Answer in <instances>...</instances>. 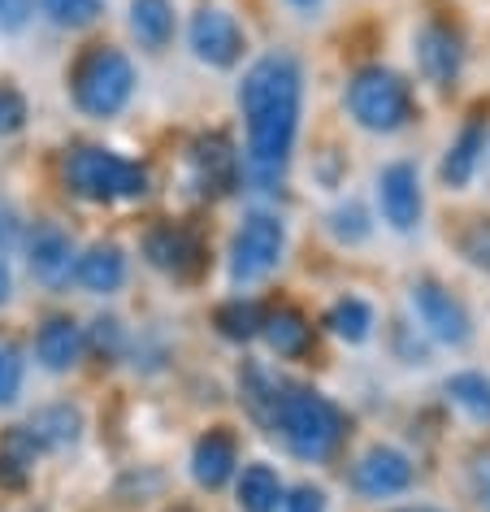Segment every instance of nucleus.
Instances as JSON below:
<instances>
[{
    "instance_id": "obj_6",
    "label": "nucleus",
    "mask_w": 490,
    "mask_h": 512,
    "mask_svg": "<svg viewBox=\"0 0 490 512\" xmlns=\"http://www.w3.org/2000/svg\"><path fill=\"white\" fill-rule=\"evenodd\" d=\"M282 248H287V230H282L278 217H269V213L243 217V226L230 239V278L235 283L265 278L282 261Z\"/></svg>"
},
{
    "instance_id": "obj_33",
    "label": "nucleus",
    "mask_w": 490,
    "mask_h": 512,
    "mask_svg": "<svg viewBox=\"0 0 490 512\" xmlns=\"http://www.w3.org/2000/svg\"><path fill=\"white\" fill-rule=\"evenodd\" d=\"M18 391H22V356H18V348L0 343V408L14 404Z\"/></svg>"
},
{
    "instance_id": "obj_21",
    "label": "nucleus",
    "mask_w": 490,
    "mask_h": 512,
    "mask_svg": "<svg viewBox=\"0 0 490 512\" xmlns=\"http://www.w3.org/2000/svg\"><path fill=\"white\" fill-rule=\"evenodd\" d=\"M35 460H40V443L31 439L27 426L0 430V486L5 491H22L31 482Z\"/></svg>"
},
{
    "instance_id": "obj_2",
    "label": "nucleus",
    "mask_w": 490,
    "mask_h": 512,
    "mask_svg": "<svg viewBox=\"0 0 490 512\" xmlns=\"http://www.w3.org/2000/svg\"><path fill=\"white\" fill-rule=\"evenodd\" d=\"M269 430L282 434L287 452L308 465H321L339 452L343 434H347V417L339 413V404L326 400L313 387H278V404H274V421Z\"/></svg>"
},
{
    "instance_id": "obj_31",
    "label": "nucleus",
    "mask_w": 490,
    "mask_h": 512,
    "mask_svg": "<svg viewBox=\"0 0 490 512\" xmlns=\"http://www.w3.org/2000/svg\"><path fill=\"white\" fill-rule=\"evenodd\" d=\"M83 343L100 356V361H118L122 348H126V330H122L118 317H96V322L87 326V339Z\"/></svg>"
},
{
    "instance_id": "obj_14",
    "label": "nucleus",
    "mask_w": 490,
    "mask_h": 512,
    "mask_svg": "<svg viewBox=\"0 0 490 512\" xmlns=\"http://www.w3.org/2000/svg\"><path fill=\"white\" fill-rule=\"evenodd\" d=\"M27 265L44 287H61L74 274V243L61 226L40 222L27 235Z\"/></svg>"
},
{
    "instance_id": "obj_34",
    "label": "nucleus",
    "mask_w": 490,
    "mask_h": 512,
    "mask_svg": "<svg viewBox=\"0 0 490 512\" xmlns=\"http://www.w3.org/2000/svg\"><path fill=\"white\" fill-rule=\"evenodd\" d=\"M469 491H473L477 504L490 512V443L477 447V452L469 456Z\"/></svg>"
},
{
    "instance_id": "obj_8",
    "label": "nucleus",
    "mask_w": 490,
    "mask_h": 512,
    "mask_svg": "<svg viewBox=\"0 0 490 512\" xmlns=\"http://www.w3.org/2000/svg\"><path fill=\"white\" fill-rule=\"evenodd\" d=\"M412 309H417L425 330H430L434 339L451 343V348H464V343L473 339V317H469V309H464V304L451 296L443 283H434V278H421V283L412 287Z\"/></svg>"
},
{
    "instance_id": "obj_23",
    "label": "nucleus",
    "mask_w": 490,
    "mask_h": 512,
    "mask_svg": "<svg viewBox=\"0 0 490 512\" xmlns=\"http://www.w3.org/2000/svg\"><path fill=\"white\" fill-rule=\"evenodd\" d=\"M239 508L243 512H278V499H282V482L269 465H248L239 473Z\"/></svg>"
},
{
    "instance_id": "obj_13",
    "label": "nucleus",
    "mask_w": 490,
    "mask_h": 512,
    "mask_svg": "<svg viewBox=\"0 0 490 512\" xmlns=\"http://www.w3.org/2000/svg\"><path fill=\"white\" fill-rule=\"evenodd\" d=\"M378 200H382V217L395 230H412V226H417L421 222V178H417V165H408V161L386 165L382 178H378Z\"/></svg>"
},
{
    "instance_id": "obj_9",
    "label": "nucleus",
    "mask_w": 490,
    "mask_h": 512,
    "mask_svg": "<svg viewBox=\"0 0 490 512\" xmlns=\"http://www.w3.org/2000/svg\"><path fill=\"white\" fill-rule=\"evenodd\" d=\"M412 478H417V469H412V460L399 452V447H369L365 456L352 465V491L360 499H391V495H404Z\"/></svg>"
},
{
    "instance_id": "obj_16",
    "label": "nucleus",
    "mask_w": 490,
    "mask_h": 512,
    "mask_svg": "<svg viewBox=\"0 0 490 512\" xmlns=\"http://www.w3.org/2000/svg\"><path fill=\"white\" fill-rule=\"evenodd\" d=\"M79 356H83V330L74 317L53 313L35 330V361H40L48 374H66V369L79 365Z\"/></svg>"
},
{
    "instance_id": "obj_41",
    "label": "nucleus",
    "mask_w": 490,
    "mask_h": 512,
    "mask_svg": "<svg viewBox=\"0 0 490 512\" xmlns=\"http://www.w3.org/2000/svg\"><path fill=\"white\" fill-rule=\"evenodd\" d=\"M399 512H438V508H399Z\"/></svg>"
},
{
    "instance_id": "obj_10",
    "label": "nucleus",
    "mask_w": 490,
    "mask_h": 512,
    "mask_svg": "<svg viewBox=\"0 0 490 512\" xmlns=\"http://www.w3.org/2000/svg\"><path fill=\"white\" fill-rule=\"evenodd\" d=\"M417 66L434 87H451L464 66V40L451 22H425L417 31Z\"/></svg>"
},
{
    "instance_id": "obj_7",
    "label": "nucleus",
    "mask_w": 490,
    "mask_h": 512,
    "mask_svg": "<svg viewBox=\"0 0 490 512\" xmlns=\"http://www.w3.org/2000/svg\"><path fill=\"white\" fill-rule=\"evenodd\" d=\"M144 256L161 274L174 278H200L204 274V239L183 222H161L144 235Z\"/></svg>"
},
{
    "instance_id": "obj_4",
    "label": "nucleus",
    "mask_w": 490,
    "mask_h": 512,
    "mask_svg": "<svg viewBox=\"0 0 490 512\" xmlns=\"http://www.w3.org/2000/svg\"><path fill=\"white\" fill-rule=\"evenodd\" d=\"M61 178L79 200L113 204V200H144L148 196V170L139 161H126L109 148L79 144L61 161Z\"/></svg>"
},
{
    "instance_id": "obj_5",
    "label": "nucleus",
    "mask_w": 490,
    "mask_h": 512,
    "mask_svg": "<svg viewBox=\"0 0 490 512\" xmlns=\"http://www.w3.org/2000/svg\"><path fill=\"white\" fill-rule=\"evenodd\" d=\"M347 113L356 118V126L378 135L404 131V126L417 118V100H412V87L399 79L395 70L386 66H365L347 83Z\"/></svg>"
},
{
    "instance_id": "obj_12",
    "label": "nucleus",
    "mask_w": 490,
    "mask_h": 512,
    "mask_svg": "<svg viewBox=\"0 0 490 512\" xmlns=\"http://www.w3.org/2000/svg\"><path fill=\"white\" fill-rule=\"evenodd\" d=\"M191 170H196L200 187L209 196H226L230 187H239V152L230 144L226 131H209L191 144Z\"/></svg>"
},
{
    "instance_id": "obj_18",
    "label": "nucleus",
    "mask_w": 490,
    "mask_h": 512,
    "mask_svg": "<svg viewBox=\"0 0 490 512\" xmlns=\"http://www.w3.org/2000/svg\"><path fill=\"white\" fill-rule=\"evenodd\" d=\"M74 283L92 296H113L126 283V252L118 243H96L74 261Z\"/></svg>"
},
{
    "instance_id": "obj_32",
    "label": "nucleus",
    "mask_w": 490,
    "mask_h": 512,
    "mask_svg": "<svg viewBox=\"0 0 490 512\" xmlns=\"http://www.w3.org/2000/svg\"><path fill=\"white\" fill-rule=\"evenodd\" d=\"M27 118H31L27 96L14 83H0V135H18L27 126Z\"/></svg>"
},
{
    "instance_id": "obj_11",
    "label": "nucleus",
    "mask_w": 490,
    "mask_h": 512,
    "mask_svg": "<svg viewBox=\"0 0 490 512\" xmlns=\"http://www.w3.org/2000/svg\"><path fill=\"white\" fill-rule=\"evenodd\" d=\"M191 48H196V57L209 61L213 70H230L243 57V31L222 9H200V14L191 18Z\"/></svg>"
},
{
    "instance_id": "obj_1",
    "label": "nucleus",
    "mask_w": 490,
    "mask_h": 512,
    "mask_svg": "<svg viewBox=\"0 0 490 512\" xmlns=\"http://www.w3.org/2000/svg\"><path fill=\"white\" fill-rule=\"evenodd\" d=\"M304 79L295 57L269 53L252 61L239 83V109L248 122V178L256 187H274L291 161L295 131H300Z\"/></svg>"
},
{
    "instance_id": "obj_36",
    "label": "nucleus",
    "mask_w": 490,
    "mask_h": 512,
    "mask_svg": "<svg viewBox=\"0 0 490 512\" xmlns=\"http://www.w3.org/2000/svg\"><path fill=\"white\" fill-rule=\"evenodd\" d=\"M282 508L287 512H326V495H321L317 486H295V491L282 499Z\"/></svg>"
},
{
    "instance_id": "obj_3",
    "label": "nucleus",
    "mask_w": 490,
    "mask_h": 512,
    "mask_svg": "<svg viewBox=\"0 0 490 512\" xmlns=\"http://www.w3.org/2000/svg\"><path fill=\"white\" fill-rule=\"evenodd\" d=\"M70 96L87 118H96V122L118 118L135 96L131 57L113 44H87L70 66Z\"/></svg>"
},
{
    "instance_id": "obj_15",
    "label": "nucleus",
    "mask_w": 490,
    "mask_h": 512,
    "mask_svg": "<svg viewBox=\"0 0 490 512\" xmlns=\"http://www.w3.org/2000/svg\"><path fill=\"white\" fill-rule=\"evenodd\" d=\"M239 465V443L226 426H213L209 434L196 439V452H191V478H196L204 491H222V486L235 478Z\"/></svg>"
},
{
    "instance_id": "obj_40",
    "label": "nucleus",
    "mask_w": 490,
    "mask_h": 512,
    "mask_svg": "<svg viewBox=\"0 0 490 512\" xmlns=\"http://www.w3.org/2000/svg\"><path fill=\"white\" fill-rule=\"evenodd\" d=\"M170 512H196V508H187V504H174Z\"/></svg>"
},
{
    "instance_id": "obj_27",
    "label": "nucleus",
    "mask_w": 490,
    "mask_h": 512,
    "mask_svg": "<svg viewBox=\"0 0 490 512\" xmlns=\"http://www.w3.org/2000/svg\"><path fill=\"white\" fill-rule=\"evenodd\" d=\"M40 9L53 27H66V31L96 27L105 18V0H40Z\"/></svg>"
},
{
    "instance_id": "obj_37",
    "label": "nucleus",
    "mask_w": 490,
    "mask_h": 512,
    "mask_svg": "<svg viewBox=\"0 0 490 512\" xmlns=\"http://www.w3.org/2000/svg\"><path fill=\"white\" fill-rule=\"evenodd\" d=\"M395 348H399V356H404V361H425V343L421 339H412V326H404V322H395Z\"/></svg>"
},
{
    "instance_id": "obj_25",
    "label": "nucleus",
    "mask_w": 490,
    "mask_h": 512,
    "mask_svg": "<svg viewBox=\"0 0 490 512\" xmlns=\"http://www.w3.org/2000/svg\"><path fill=\"white\" fill-rule=\"evenodd\" d=\"M261 317H265L261 304H252V300H226L222 309L213 313V326L222 330L230 343H248V339L261 335Z\"/></svg>"
},
{
    "instance_id": "obj_19",
    "label": "nucleus",
    "mask_w": 490,
    "mask_h": 512,
    "mask_svg": "<svg viewBox=\"0 0 490 512\" xmlns=\"http://www.w3.org/2000/svg\"><path fill=\"white\" fill-rule=\"evenodd\" d=\"M482 152H486V113L477 109L469 122H464V131L456 135V144L447 148L443 157V183L447 187H469V178L477 174V165H482Z\"/></svg>"
},
{
    "instance_id": "obj_35",
    "label": "nucleus",
    "mask_w": 490,
    "mask_h": 512,
    "mask_svg": "<svg viewBox=\"0 0 490 512\" xmlns=\"http://www.w3.org/2000/svg\"><path fill=\"white\" fill-rule=\"evenodd\" d=\"M35 14V0H0V31H22Z\"/></svg>"
},
{
    "instance_id": "obj_28",
    "label": "nucleus",
    "mask_w": 490,
    "mask_h": 512,
    "mask_svg": "<svg viewBox=\"0 0 490 512\" xmlns=\"http://www.w3.org/2000/svg\"><path fill=\"white\" fill-rule=\"evenodd\" d=\"M447 395L473 421H490V378L486 374H456V378H447Z\"/></svg>"
},
{
    "instance_id": "obj_30",
    "label": "nucleus",
    "mask_w": 490,
    "mask_h": 512,
    "mask_svg": "<svg viewBox=\"0 0 490 512\" xmlns=\"http://www.w3.org/2000/svg\"><path fill=\"white\" fill-rule=\"evenodd\" d=\"M326 226H330V235L339 239V243H347V248H356V243H365L369 239V213L360 209V204L352 200V204H339L330 217H326Z\"/></svg>"
},
{
    "instance_id": "obj_39",
    "label": "nucleus",
    "mask_w": 490,
    "mask_h": 512,
    "mask_svg": "<svg viewBox=\"0 0 490 512\" xmlns=\"http://www.w3.org/2000/svg\"><path fill=\"white\" fill-rule=\"evenodd\" d=\"M291 5H295V9H304V14H308V9H317L321 0H291Z\"/></svg>"
},
{
    "instance_id": "obj_17",
    "label": "nucleus",
    "mask_w": 490,
    "mask_h": 512,
    "mask_svg": "<svg viewBox=\"0 0 490 512\" xmlns=\"http://www.w3.org/2000/svg\"><path fill=\"white\" fill-rule=\"evenodd\" d=\"M261 335H265L269 348L278 356H287V361H300V356L313 352V326H308V317L295 309V304H274V309H265Z\"/></svg>"
},
{
    "instance_id": "obj_22",
    "label": "nucleus",
    "mask_w": 490,
    "mask_h": 512,
    "mask_svg": "<svg viewBox=\"0 0 490 512\" xmlns=\"http://www.w3.org/2000/svg\"><path fill=\"white\" fill-rule=\"evenodd\" d=\"M131 31L144 48L161 53L174 40V5L170 0H131Z\"/></svg>"
},
{
    "instance_id": "obj_26",
    "label": "nucleus",
    "mask_w": 490,
    "mask_h": 512,
    "mask_svg": "<svg viewBox=\"0 0 490 512\" xmlns=\"http://www.w3.org/2000/svg\"><path fill=\"white\" fill-rule=\"evenodd\" d=\"M326 326H330L339 339H347V343H365L369 330H373V309H369L365 300H356V296H343V300L330 304Z\"/></svg>"
},
{
    "instance_id": "obj_20",
    "label": "nucleus",
    "mask_w": 490,
    "mask_h": 512,
    "mask_svg": "<svg viewBox=\"0 0 490 512\" xmlns=\"http://www.w3.org/2000/svg\"><path fill=\"white\" fill-rule=\"evenodd\" d=\"M27 430H31V439L40 443V452H66L83 434V413L74 404H44L31 413Z\"/></svg>"
},
{
    "instance_id": "obj_29",
    "label": "nucleus",
    "mask_w": 490,
    "mask_h": 512,
    "mask_svg": "<svg viewBox=\"0 0 490 512\" xmlns=\"http://www.w3.org/2000/svg\"><path fill=\"white\" fill-rule=\"evenodd\" d=\"M456 248L469 265L490 274V217H464L460 235H456Z\"/></svg>"
},
{
    "instance_id": "obj_24",
    "label": "nucleus",
    "mask_w": 490,
    "mask_h": 512,
    "mask_svg": "<svg viewBox=\"0 0 490 512\" xmlns=\"http://www.w3.org/2000/svg\"><path fill=\"white\" fill-rule=\"evenodd\" d=\"M239 395H243V404H248V413L261 421V426H269L274 421V404H278V382L265 374L261 365H243L239 369Z\"/></svg>"
},
{
    "instance_id": "obj_38",
    "label": "nucleus",
    "mask_w": 490,
    "mask_h": 512,
    "mask_svg": "<svg viewBox=\"0 0 490 512\" xmlns=\"http://www.w3.org/2000/svg\"><path fill=\"white\" fill-rule=\"evenodd\" d=\"M9 291H14V278H9V265H5V256H0V304L9 300Z\"/></svg>"
}]
</instances>
